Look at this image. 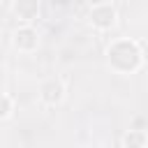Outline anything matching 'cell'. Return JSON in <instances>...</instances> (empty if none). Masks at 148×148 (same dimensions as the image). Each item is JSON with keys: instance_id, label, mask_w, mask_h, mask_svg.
I'll return each instance as SVG.
<instances>
[{"instance_id": "cell-1", "label": "cell", "mask_w": 148, "mask_h": 148, "mask_svg": "<svg viewBox=\"0 0 148 148\" xmlns=\"http://www.w3.org/2000/svg\"><path fill=\"white\" fill-rule=\"evenodd\" d=\"M90 18H92L95 25L109 28V25L113 23V18H116V9H113L111 5H95V7L90 9Z\"/></svg>"}]
</instances>
